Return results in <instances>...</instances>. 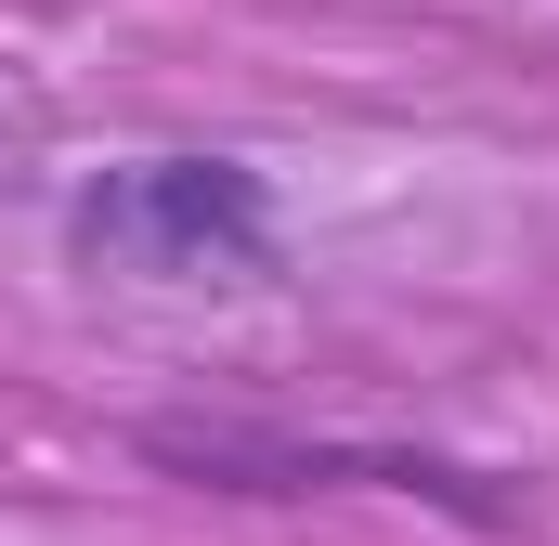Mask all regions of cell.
<instances>
[{"mask_svg": "<svg viewBox=\"0 0 559 546\" xmlns=\"http://www.w3.org/2000/svg\"><path fill=\"white\" fill-rule=\"evenodd\" d=\"M92 273H143V286H209V273H274V209L261 169L235 156H118L79 182L66 209Z\"/></svg>", "mask_w": 559, "mask_h": 546, "instance_id": "obj_1", "label": "cell"}]
</instances>
